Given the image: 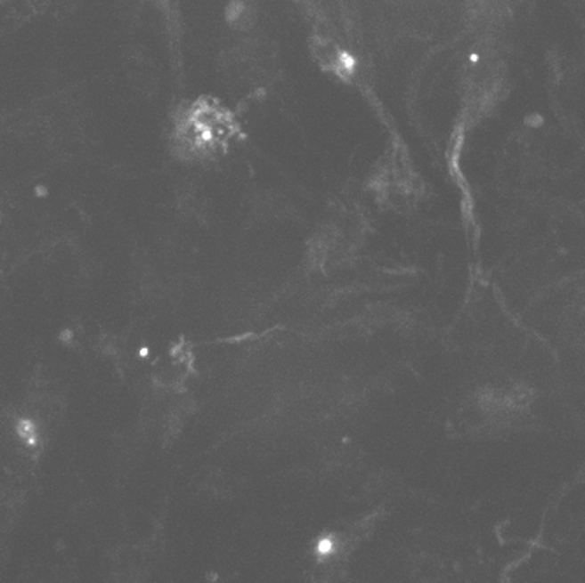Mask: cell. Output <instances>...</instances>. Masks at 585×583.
<instances>
[{
    "instance_id": "obj_1",
    "label": "cell",
    "mask_w": 585,
    "mask_h": 583,
    "mask_svg": "<svg viewBox=\"0 0 585 583\" xmlns=\"http://www.w3.org/2000/svg\"><path fill=\"white\" fill-rule=\"evenodd\" d=\"M237 134L235 117L215 101H197L175 125V144L183 157L204 158L223 151Z\"/></svg>"
}]
</instances>
